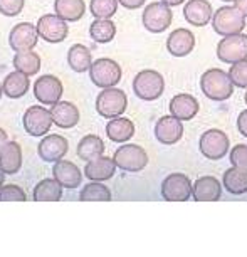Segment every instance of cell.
Wrapping results in <instances>:
<instances>
[{
  "instance_id": "5b68a950",
  "label": "cell",
  "mask_w": 247,
  "mask_h": 257,
  "mask_svg": "<svg viewBox=\"0 0 247 257\" xmlns=\"http://www.w3.org/2000/svg\"><path fill=\"white\" fill-rule=\"evenodd\" d=\"M121 76H123L121 66L116 61L108 59V57L96 59L93 62V66H91V69H89L91 82L101 89L114 88V86H118V82L121 81Z\"/></svg>"
},
{
  "instance_id": "4dcf8cb0",
  "label": "cell",
  "mask_w": 247,
  "mask_h": 257,
  "mask_svg": "<svg viewBox=\"0 0 247 257\" xmlns=\"http://www.w3.org/2000/svg\"><path fill=\"white\" fill-rule=\"evenodd\" d=\"M116 36V24L111 19H94L89 26V37L96 44H108Z\"/></svg>"
},
{
  "instance_id": "cb8c5ba5",
  "label": "cell",
  "mask_w": 247,
  "mask_h": 257,
  "mask_svg": "<svg viewBox=\"0 0 247 257\" xmlns=\"http://www.w3.org/2000/svg\"><path fill=\"white\" fill-rule=\"evenodd\" d=\"M0 168L7 175H14L22 168V148L17 142H9L0 152Z\"/></svg>"
},
{
  "instance_id": "f6af8a7d",
  "label": "cell",
  "mask_w": 247,
  "mask_h": 257,
  "mask_svg": "<svg viewBox=\"0 0 247 257\" xmlns=\"http://www.w3.org/2000/svg\"><path fill=\"white\" fill-rule=\"evenodd\" d=\"M4 182H6V173H4V170L0 168V188L4 187Z\"/></svg>"
},
{
  "instance_id": "d590c367",
  "label": "cell",
  "mask_w": 247,
  "mask_h": 257,
  "mask_svg": "<svg viewBox=\"0 0 247 257\" xmlns=\"http://www.w3.org/2000/svg\"><path fill=\"white\" fill-rule=\"evenodd\" d=\"M229 76L232 82H234V86L247 89V59L232 64L229 69Z\"/></svg>"
},
{
  "instance_id": "f1b7e54d",
  "label": "cell",
  "mask_w": 247,
  "mask_h": 257,
  "mask_svg": "<svg viewBox=\"0 0 247 257\" xmlns=\"http://www.w3.org/2000/svg\"><path fill=\"white\" fill-rule=\"evenodd\" d=\"M76 153H77V157L81 160H84V162L96 160L104 155V142L98 135H86V137L77 143Z\"/></svg>"
},
{
  "instance_id": "44dd1931",
  "label": "cell",
  "mask_w": 247,
  "mask_h": 257,
  "mask_svg": "<svg viewBox=\"0 0 247 257\" xmlns=\"http://www.w3.org/2000/svg\"><path fill=\"white\" fill-rule=\"evenodd\" d=\"M192 197L195 202H217L222 197L220 182L210 175L197 178L195 183H193Z\"/></svg>"
},
{
  "instance_id": "7c38bea8",
  "label": "cell",
  "mask_w": 247,
  "mask_h": 257,
  "mask_svg": "<svg viewBox=\"0 0 247 257\" xmlns=\"http://www.w3.org/2000/svg\"><path fill=\"white\" fill-rule=\"evenodd\" d=\"M192 193V180L183 173H172L162 182V197L167 202H187Z\"/></svg>"
},
{
  "instance_id": "d4e9b609",
  "label": "cell",
  "mask_w": 247,
  "mask_h": 257,
  "mask_svg": "<svg viewBox=\"0 0 247 257\" xmlns=\"http://www.w3.org/2000/svg\"><path fill=\"white\" fill-rule=\"evenodd\" d=\"M29 76L24 74L21 71H14L11 74L6 76V79L2 82V88H4V94L11 99H19L22 96L27 94L29 91Z\"/></svg>"
},
{
  "instance_id": "83f0119b",
  "label": "cell",
  "mask_w": 247,
  "mask_h": 257,
  "mask_svg": "<svg viewBox=\"0 0 247 257\" xmlns=\"http://www.w3.org/2000/svg\"><path fill=\"white\" fill-rule=\"evenodd\" d=\"M54 11L66 22H77L84 17V0H54Z\"/></svg>"
},
{
  "instance_id": "c3c4849f",
  "label": "cell",
  "mask_w": 247,
  "mask_h": 257,
  "mask_svg": "<svg viewBox=\"0 0 247 257\" xmlns=\"http://www.w3.org/2000/svg\"><path fill=\"white\" fill-rule=\"evenodd\" d=\"M222 2H235V0H222Z\"/></svg>"
},
{
  "instance_id": "8992f818",
  "label": "cell",
  "mask_w": 247,
  "mask_h": 257,
  "mask_svg": "<svg viewBox=\"0 0 247 257\" xmlns=\"http://www.w3.org/2000/svg\"><path fill=\"white\" fill-rule=\"evenodd\" d=\"M116 167L128 173H138L148 165V153L140 145H123L114 152Z\"/></svg>"
},
{
  "instance_id": "3957f363",
  "label": "cell",
  "mask_w": 247,
  "mask_h": 257,
  "mask_svg": "<svg viewBox=\"0 0 247 257\" xmlns=\"http://www.w3.org/2000/svg\"><path fill=\"white\" fill-rule=\"evenodd\" d=\"M212 27L222 37L234 36V34H240L245 29V17L235 6H224L214 12Z\"/></svg>"
},
{
  "instance_id": "8fae6325",
  "label": "cell",
  "mask_w": 247,
  "mask_h": 257,
  "mask_svg": "<svg viewBox=\"0 0 247 257\" xmlns=\"http://www.w3.org/2000/svg\"><path fill=\"white\" fill-rule=\"evenodd\" d=\"M62 93H64V86H62V82L57 76H39L37 81L34 82V96H36L39 103L46 106H54L56 103H59Z\"/></svg>"
},
{
  "instance_id": "ffe728a7",
  "label": "cell",
  "mask_w": 247,
  "mask_h": 257,
  "mask_svg": "<svg viewBox=\"0 0 247 257\" xmlns=\"http://www.w3.org/2000/svg\"><path fill=\"white\" fill-rule=\"evenodd\" d=\"M52 177H54L62 187L67 188V190H74L82 182L81 170L72 162H67V160H59V162L54 163V167H52Z\"/></svg>"
},
{
  "instance_id": "7402d4cb",
  "label": "cell",
  "mask_w": 247,
  "mask_h": 257,
  "mask_svg": "<svg viewBox=\"0 0 247 257\" xmlns=\"http://www.w3.org/2000/svg\"><path fill=\"white\" fill-rule=\"evenodd\" d=\"M168 109H170L172 116H175L180 121H190L197 116L198 109H200V104H198V101L192 94L182 93L173 96Z\"/></svg>"
},
{
  "instance_id": "60d3db41",
  "label": "cell",
  "mask_w": 247,
  "mask_h": 257,
  "mask_svg": "<svg viewBox=\"0 0 247 257\" xmlns=\"http://www.w3.org/2000/svg\"><path fill=\"white\" fill-rule=\"evenodd\" d=\"M118 2H119V6H123L125 9H128V11H137V9L145 6L147 0H118Z\"/></svg>"
},
{
  "instance_id": "484cf974",
  "label": "cell",
  "mask_w": 247,
  "mask_h": 257,
  "mask_svg": "<svg viewBox=\"0 0 247 257\" xmlns=\"http://www.w3.org/2000/svg\"><path fill=\"white\" fill-rule=\"evenodd\" d=\"M106 135L114 143H127L128 140L133 138L135 124L132 119L118 116V118L109 119V123L106 124Z\"/></svg>"
},
{
  "instance_id": "bcb514c9",
  "label": "cell",
  "mask_w": 247,
  "mask_h": 257,
  "mask_svg": "<svg viewBox=\"0 0 247 257\" xmlns=\"http://www.w3.org/2000/svg\"><path fill=\"white\" fill-rule=\"evenodd\" d=\"M2 93H4V88H2V84H0V98H2Z\"/></svg>"
},
{
  "instance_id": "2e32d148",
  "label": "cell",
  "mask_w": 247,
  "mask_h": 257,
  "mask_svg": "<svg viewBox=\"0 0 247 257\" xmlns=\"http://www.w3.org/2000/svg\"><path fill=\"white\" fill-rule=\"evenodd\" d=\"M183 137V124L175 116H162L155 124V138L163 145H175Z\"/></svg>"
},
{
  "instance_id": "4fadbf2b",
  "label": "cell",
  "mask_w": 247,
  "mask_h": 257,
  "mask_svg": "<svg viewBox=\"0 0 247 257\" xmlns=\"http://www.w3.org/2000/svg\"><path fill=\"white\" fill-rule=\"evenodd\" d=\"M37 32L41 39H44L49 44H59L69 34V27L64 19L57 14H46L37 21Z\"/></svg>"
},
{
  "instance_id": "277c9868",
  "label": "cell",
  "mask_w": 247,
  "mask_h": 257,
  "mask_svg": "<svg viewBox=\"0 0 247 257\" xmlns=\"http://www.w3.org/2000/svg\"><path fill=\"white\" fill-rule=\"evenodd\" d=\"M127 108H128L127 93L119 88H106L96 98V111L103 118L108 119L118 118V116H121L127 111Z\"/></svg>"
},
{
  "instance_id": "e0dca14e",
  "label": "cell",
  "mask_w": 247,
  "mask_h": 257,
  "mask_svg": "<svg viewBox=\"0 0 247 257\" xmlns=\"http://www.w3.org/2000/svg\"><path fill=\"white\" fill-rule=\"evenodd\" d=\"M183 17L193 27H205L212 22L214 11L209 0H188L183 6Z\"/></svg>"
},
{
  "instance_id": "7a4b0ae2",
  "label": "cell",
  "mask_w": 247,
  "mask_h": 257,
  "mask_svg": "<svg viewBox=\"0 0 247 257\" xmlns=\"http://www.w3.org/2000/svg\"><path fill=\"white\" fill-rule=\"evenodd\" d=\"M133 93L138 99L155 101L165 93V79L158 71L143 69L133 79Z\"/></svg>"
},
{
  "instance_id": "b9f144b4",
  "label": "cell",
  "mask_w": 247,
  "mask_h": 257,
  "mask_svg": "<svg viewBox=\"0 0 247 257\" xmlns=\"http://www.w3.org/2000/svg\"><path fill=\"white\" fill-rule=\"evenodd\" d=\"M234 4H235V7L240 11L242 16H244V17L247 19V0H235Z\"/></svg>"
},
{
  "instance_id": "f35d334b",
  "label": "cell",
  "mask_w": 247,
  "mask_h": 257,
  "mask_svg": "<svg viewBox=\"0 0 247 257\" xmlns=\"http://www.w3.org/2000/svg\"><path fill=\"white\" fill-rule=\"evenodd\" d=\"M26 0H0V14L6 17H17L24 11Z\"/></svg>"
},
{
  "instance_id": "ab89813d",
  "label": "cell",
  "mask_w": 247,
  "mask_h": 257,
  "mask_svg": "<svg viewBox=\"0 0 247 257\" xmlns=\"http://www.w3.org/2000/svg\"><path fill=\"white\" fill-rule=\"evenodd\" d=\"M237 130H239L242 137L247 138V109H244L237 116Z\"/></svg>"
},
{
  "instance_id": "30bf717a",
  "label": "cell",
  "mask_w": 247,
  "mask_h": 257,
  "mask_svg": "<svg viewBox=\"0 0 247 257\" xmlns=\"http://www.w3.org/2000/svg\"><path fill=\"white\" fill-rule=\"evenodd\" d=\"M22 124L27 135L34 138H41L51 132V126L54 124V121H52L49 109L42 108V106H31L24 113Z\"/></svg>"
},
{
  "instance_id": "d6986e66",
  "label": "cell",
  "mask_w": 247,
  "mask_h": 257,
  "mask_svg": "<svg viewBox=\"0 0 247 257\" xmlns=\"http://www.w3.org/2000/svg\"><path fill=\"white\" fill-rule=\"evenodd\" d=\"M51 116L54 124L62 130L74 128L81 119L77 106L74 103H69V101H59L54 106H51Z\"/></svg>"
},
{
  "instance_id": "7bdbcfd3",
  "label": "cell",
  "mask_w": 247,
  "mask_h": 257,
  "mask_svg": "<svg viewBox=\"0 0 247 257\" xmlns=\"http://www.w3.org/2000/svg\"><path fill=\"white\" fill-rule=\"evenodd\" d=\"M7 143H9V137H7V133L4 132L2 128H0V152H2V148L6 147Z\"/></svg>"
},
{
  "instance_id": "f546056e",
  "label": "cell",
  "mask_w": 247,
  "mask_h": 257,
  "mask_svg": "<svg viewBox=\"0 0 247 257\" xmlns=\"http://www.w3.org/2000/svg\"><path fill=\"white\" fill-rule=\"evenodd\" d=\"M62 187L56 178H44L34 188L36 202H59L62 198Z\"/></svg>"
},
{
  "instance_id": "e575fe53",
  "label": "cell",
  "mask_w": 247,
  "mask_h": 257,
  "mask_svg": "<svg viewBox=\"0 0 247 257\" xmlns=\"http://www.w3.org/2000/svg\"><path fill=\"white\" fill-rule=\"evenodd\" d=\"M118 0H91L89 11L94 19H111L118 11Z\"/></svg>"
},
{
  "instance_id": "603a6c76",
  "label": "cell",
  "mask_w": 247,
  "mask_h": 257,
  "mask_svg": "<svg viewBox=\"0 0 247 257\" xmlns=\"http://www.w3.org/2000/svg\"><path fill=\"white\" fill-rule=\"evenodd\" d=\"M116 168L118 167H116L114 160L103 155V157L88 162V165L84 167V175L91 182H106L113 178Z\"/></svg>"
},
{
  "instance_id": "7dc6e473",
  "label": "cell",
  "mask_w": 247,
  "mask_h": 257,
  "mask_svg": "<svg viewBox=\"0 0 247 257\" xmlns=\"http://www.w3.org/2000/svg\"><path fill=\"white\" fill-rule=\"evenodd\" d=\"M244 101H245V104H247V89H245V96H244Z\"/></svg>"
},
{
  "instance_id": "8d00e7d4",
  "label": "cell",
  "mask_w": 247,
  "mask_h": 257,
  "mask_svg": "<svg viewBox=\"0 0 247 257\" xmlns=\"http://www.w3.org/2000/svg\"><path fill=\"white\" fill-rule=\"evenodd\" d=\"M27 195L17 185H4L0 188V202H26Z\"/></svg>"
},
{
  "instance_id": "6da1fadb",
  "label": "cell",
  "mask_w": 247,
  "mask_h": 257,
  "mask_svg": "<svg viewBox=\"0 0 247 257\" xmlns=\"http://www.w3.org/2000/svg\"><path fill=\"white\" fill-rule=\"evenodd\" d=\"M200 89L207 99L227 101L234 94V82L229 72L212 67L200 76Z\"/></svg>"
},
{
  "instance_id": "9a60e30c",
  "label": "cell",
  "mask_w": 247,
  "mask_h": 257,
  "mask_svg": "<svg viewBox=\"0 0 247 257\" xmlns=\"http://www.w3.org/2000/svg\"><path fill=\"white\" fill-rule=\"evenodd\" d=\"M67 150H69V143H67L64 137H61V135H46L39 143L37 153L44 162L56 163L64 158Z\"/></svg>"
},
{
  "instance_id": "ee69618b",
  "label": "cell",
  "mask_w": 247,
  "mask_h": 257,
  "mask_svg": "<svg viewBox=\"0 0 247 257\" xmlns=\"http://www.w3.org/2000/svg\"><path fill=\"white\" fill-rule=\"evenodd\" d=\"M160 2L167 4V6H170V7H175V6H182V4H185V0H160Z\"/></svg>"
},
{
  "instance_id": "836d02e7",
  "label": "cell",
  "mask_w": 247,
  "mask_h": 257,
  "mask_svg": "<svg viewBox=\"0 0 247 257\" xmlns=\"http://www.w3.org/2000/svg\"><path fill=\"white\" fill-rule=\"evenodd\" d=\"M81 202H109L111 190L103 182H89L79 193Z\"/></svg>"
},
{
  "instance_id": "ac0fdd59",
  "label": "cell",
  "mask_w": 247,
  "mask_h": 257,
  "mask_svg": "<svg viewBox=\"0 0 247 257\" xmlns=\"http://www.w3.org/2000/svg\"><path fill=\"white\" fill-rule=\"evenodd\" d=\"M195 47V36L188 29H175L167 39V51L173 57H185Z\"/></svg>"
},
{
  "instance_id": "ba28073f",
  "label": "cell",
  "mask_w": 247,
  "mask_h": 257,
  "mask_svg": "<svg viewBox=\"0 0 247 257\" xmlns=\"http://www.w3.org/2000/svg\"><path fill=\"white\" fill-rule=\"evenodd\" d=\"M217 57L225 64H235V62L247 59V36L244 32L227 36L217 44Z\"/></svg>"
},
{
  "instance_id": "5bb4252c",
  "label": "cell",
  "mask_w": 247,
  "mask_h": 257,
  "mask_svg": "<svg viewBox=\"0 0 247 257\" xmlns=\"http://www.w3.org/2000/svg\"><path fill=\"white\" fill-rule=\"evenodd\" d=\"M37 26L31 22H21L12 27L11 34H9V46L12 51L22 52V51H34L39 41Z\"/></svg>"
},
{
  "instance_id": "4316f807",
  "label": "cell",
  "mask_w": 247,
  "mask_h": 257,
  "mask_svg": "<svg viewBox=\"0 0 247 257\" xmlns=\"http://www.w3.org/2000/svg\"><path fill=\"white\" fill-rule=\"evenodd\" d=\"M93 56L91 51L82 44L71 46V49L67 51V64L74 72L81 74V72H88L93 66Z\"/></svg>"
},
{
  "instance_id": "d6a6232c",
  "label": "cell",
  "mask_w": 247,
  "mask_h": 257,
  "mask_svg": "<svg viewBox=\"0 0 247 257\" xmlns=\"http://www.w3.org/2000/svg\"><path fill=\"white\" fill-rule=\"evenodd\" d=\"M12 64L16 71H21L27 76H34L41 71V57L34 51L16 52V56H14V59H12Z\"/></svg>"
},
{
  "instance_id": "52a82bcc",
  "label": "cell",
  "mask_w": 247,
  "mask_h": 257,
  "mask_svg": "<svg viewBox=\"0 0 247 257\" xmlns=\"http://www.w3.org/2000/svg\"><path fill=\"white\" fill-rule=\"evenodd\" d=\"M173 14L170 6L163 2H152L145 7L142 22L143 27L152 34H162L172 26Z\"/></svg>"
},
{
  "instance_id": "74e56055",
  "label": "cell",
  "mask_w": 247,
  "mask_h": 257,
  "mask_svg": "<svg viewBox=\"0 0 247 257\" xmlns=\"http://www.w3.org/2000/svg\"><path fill=\"white\" fill-rule=\"evenodd\" d=\"M232 167L247 170V145H235L229 152Z\"/></svg>"
},
{
  "instance_id": "9c48e42d",
  "label": "cell",
  "mask_w": 247,
  "mask_h": 257,
  "mask_svg": "<svg viewBox=\"0 0 247 257\" xmlns=\"http://www.w3.org/2000/svg\"><path fill=\"white\" fill-rule=\"evenodd\" d=\"M198 147H200V153L207 160H222L229 153L230 142H229V137H227L222 130L212 128V130H207L200 137Z\"/></svg>"
},
{
  "instance_id": "1f68e13d",
  "label": "cell",
  "mask_w": 247,
  "mask_h": 257,
  "mask_svg": "<svg viewBox=\"0 0 247 257\" xmlns=\"http://www.w3.org/2000/svg\"><path fill=\"white\" fill-rule=\"evenodd\" d=\"M222 182H224V187L227 188V192L232 193V195L247 193V170L232 167L224 173Z\"/></svg>"
}]
</instances>
